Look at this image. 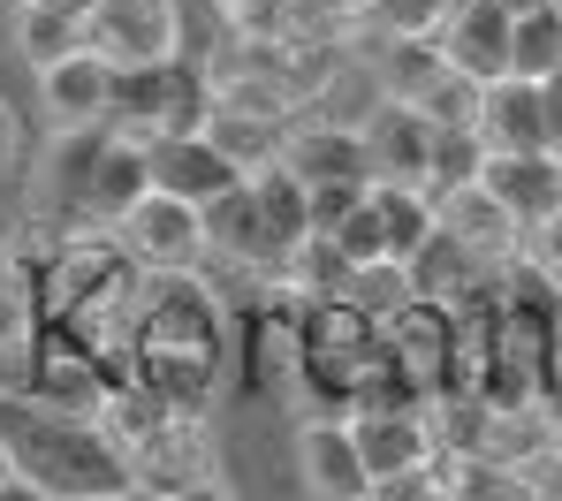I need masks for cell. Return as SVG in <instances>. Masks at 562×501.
<instances>
[{
  "label": "cell",
  "instance_id": "cell-1",
  "mask_svg": "<svg viewBox=\"0 0 562 501\" xmlns=\"http://www.w3.org/2000/svg\"><path fill=\"white\" fill-rule=\"evenodd\" d=\"M228 311L198 274H145L137 311V380H153L176 410H205L228 380Z\"/></svg>",
  "mask_w": 562,
  "mask_h": 501
},
{
  "label": "cell",
  "instance_id": "cell-2",
  "mask_svg": "<svg viewBox=\"0 0 562 501\" xmlns=\"http://www.w3.org/2000/svg\"><path fill=\"white\" fill-rule=\"evenodd\" d=\"M0 448H8L15 479H31L54 501H114L137 479L99 418L54 410V402H8L0 410Z\"/></svg>",
  "mask_w": 562,
  "mask_h": 501
},
{
  "label": "cell",
  "instance_id": "cell-3",
  "mask_svg": "<svg viewBox=\"0 0 562 501\" xmlns=\"http://www.w3.org/2000/svg\"><path fill=\"white\" fill-rule=\"evenodd\" d=\"M296 365H304L312 388L342 396V410H350V396L373 388L380 373H387V334H380V319L350 289L342 297H319V304L296 311Z\"/></svg>",
  "mask_w": 562,
  "mask_h": 501
},
{
  "label": "cell",
  "instance_id": "cell-4",
  "mask_svg": "<svg viewBox=\"0 0 562 501\" xmlns=\"http://www.w3.org/2000/svg\"><path fill=\"white\" fill-rule=\"evenodd\" d=\"M205 114V84H190L183 61H145V69H114V114L106 129L130 145H153L168 129H190Z\"/></svg>",
  "mask_w": 562,
  "mask_h": 501
},
{
  "label": "cell",
  "instance_id": "cell-5",
  "mask_svg": "<svg viewBox=\"0 0 562 501\" xmlns=\"http://www.w3.org/2000/svg\"><path fill=\"white\" fill-rule=\"evenodd\" d=\"M106 236L130 251L137 274H198V266H205V213L183 205V198H168V191H145Z\"/></svg>",
  "mask_w": 562,
  "mask_h": 501
},
{
  "label": "cell",
  "instance_id": "cell-6",
  "mask_svg": "<svg viewBox=\"0 0 562 501\" xmlns=\"http://www.w3.org/2000/svg\"><path fill=\"white\" fill-rule=\"evenodd\" d=\"M479 145L486 152H562L555 84H532V77L479 84Z\"/></svg>",
  "mask_w": 562,
  "mask_h": 501
},
{
  "label": "cell",
  "instance_id": "cell-7",
  "mask_svg": "<svg viewBox=\"0 0 562 501\" xmlns=\"http://www.w3.org/2000/svg\"><path fill=\"white\" fill-rule=\"evenodd\" d=\"M296 479H304L312 501H373L380 494L342 410H304L296 418Z\"/></svg>",
  "mask_w": 562,
  "mask_h": 501
},
{
  "label": "cell",
  "instance_id": "cell-8",
  "mask_svg": "<svg viewBox=\"0 0 562 501\" xmlns=\"http://www.w3.org/2000/svg\"><path fill=\"white\" fill-rule=\"evenodd\" d=\"M92 46L114 69L176 61L183 54V0H106L92 15Z\"/></svg>",
  "mask_w": 562,
  "mask_h": 501
},
{
  "label": "cell",
  "instance_id": "cell-9",
  "mask_svg": "<svg viewBox=\"0 0 562 501\" xmlns=\"http://www.w3.org/2000/svg\"><path fill=\"white\" fill-rule=\"evenodd\" d=\"M145 160H153V191L198 205V213L244 183V168H236V160L198 129V122H190V129H168V137H153V145H145Z\"/></svg>",
  "mask_w": 562,
  "mask_h": 501
},
{
  "label": "cell",
  "instance_id": "cell-10",
  "mask_svg": "<svg viewBox=\"0 0 562 501\" xmlns=\"http://www.w3.org/2000/svg\"><path fill=\"white\" fill-rule=\"evenodd\" d=\"M38 114H46L61 137H99L106 114H114V61H106L99 46H85V54L38 69Z\"/></svg>",
  "mask_w": 562,
  "mask_h": 501
},
{
  "label": "cell",
  "instance_id": "cell-11",
  "mask_svg": "<svg viewBox=\"0 0 562 501\" xmlns=\"http://www.w3.org/2000/svg\"><path fill=\"white\" fill-rule=\"evenodd\" d=\"M366 168L373 183H395V191H426V168H434V122L403 100H380L366 114Z\"/></svg>",
  "mask_w": 562,
  "mask_h": 501
},
{
  "label": "cell",
  "instance_id": "cell-12",
  "mask_svg": "<svg viewBox=\"0 0 562 501\" xmlns=\"http://www.w3.org/2000/svg\"><path fill=\"white\" fill-rule=\"evenodd\" d=\"M281 168H289L304 191H327V183H373L366 137L342 129V122H319V114H304V122L281 129Z\"/></svg>",
  "mask_w": 562,
  "mask_h": 501
},
{
  "label": "cell",
  "instance_id": "cell-13",
  "mask_svg": "<svg viewBox=\"0 0 562 501\" xmlns=\"http://www.w3.org/2000/svg\"><path fill=\"white\" fill-rule=\"evenodd\" d=\"M479 191L532 236L548 213H562V152H486Z\"/></svg>",
  "mask_w": 562,
  "mask_h": 501
},
{
  "label": "cell",
  "instance_id": "cell-14",
  "mask_svg": "<svg viewBox=\"0 0 562 501\" xmlns=\"http://www.w3.org/2000/svg\"><path fill=\"white\" fill-rule=\"evenodd\" d=\"M509 38H517V15L502 8V0H464L449 23H441V61L471 77V84H494V77H509Z\"/></svg>",
  "mask_w": 562,
  "mask_h": 501
},
{
  "label": "cell",
  "instance_id": "cell-15",
  "mask_svg": "<svg viewBox=\"0 0 562 501\" xmlns=\"http://www.w3.org/2000/svg\"><path fill=\"white\" fill-rule=\"evenodd\" d=\"M46 304H38V274H23L15 259H0V396L31 388L38 373V342H46Z\"/></svg>",
  "mask_w": 562,
  "mask_h": 501
},
{
  "label": "cell",
  "instance_id": "cell-16",
  "mask_svg": "<svg viewBox=\"0 0 562 501\" xmlns=\"http://www.w3.org/2000/svg\"><path fill=\"white\" fill-rule=\"evenodd\" d=\"M153 191V160H145V145H130V137H114V129H99L92 137V160H85V213H92L99 228H114L130 205Z\"/></svg>",
  "mask_w": 562,
  "mask_h": 501
},
{
  "label": "cell",
  "instance_id": "cell-17",
  "mask_svg": "<svg viewBox=\"0 0 562 501\" xmlns=\"http://www.w3.org/2000/svg\"><path fill=\"white\" fill-rule=\"evenodd\" d=\"M434 220H441V236H457L471 259H486V266H517V259H525V228L486 198L479 183H471V191H449V198H434Z\"/></svg>",
  "mask_w": 562,
  "mask_h": 501
},
{
  "label": "cell",
  "instance_id": "cell-18",
  "mask_svg": "<svg viewBox=\"0 0 562 501\" xmlns=\"http://www.w3.org/2000/svg\"><path fill=\"white\" fill-rule=\"evenodd\" d=\"M251 183V205H259V236H267V251H274V274L312 243V191L281 168V160H267L259 175H244Z\"/></svg>",
  "mask_w": 562,
  "mask_h": 501
},
{
  "label": "cell",
  "instance_id": "cell-19",
  "mask_svg": "<svg viewBox=\"0 0 562 501\" xmlns=\"http://www.w3.org/2000/svg\"><path fill=\"white\" fill-rule=\"evenodd\" d=\"M145 487H160V494H176V487H198V479H221V464H213V441H205V425H198V410H176L168 418V433L153 441V448H137V464H130Z\"/></svg>",
  "mask_w": 562,
  "mask_h": 501
},
{
  "label": "cell",
  "instance_id": "cell-20",
  "mask_svg": "<svg viewBox=\"0 0 562 501\" xmlns=\"http://www.w3.org/2000/svg\"><path fill=\"white\" fill-rule=\"evenodd\" d=\"M205 259H228L244 274H274V251L259 236V205H251V183H236L228 198L205 205Z\"/></svg>",
  "mask_w": 562,
  "mask_h": 501
},
{
  "label": "cell",
  "instance_id": "cell-21",
  "mask_svg": "<svg viewBox=\"0 0 562 501\" xmlns=\"http://www.w3.org/2000/svg\"><path fill=\"white\" fill-rule=\"evenodd\" d=\"M8 46H15V61L38 77V69H54V61L85 54V46H92V31H85V23H69V15H54L46 0H8Z\"/></svg>",
  "mask_w": 562,
  "mask_h": 501
},
{
  "label": "cell",
  "instance_id": "cell-22",
  "mask_svg": "<svg viewBox=\"0 0 562 501\" xmlns=\"http://www.w3.org/2000/svg\"><path fill=\"white\" fill-rule=\"evenodd\" d=\"M168 418H176V402L160 396L153 380H137V373H122L114 388H106V402H99V425L114 433V448L137 464V448H153L160 433H168Z\"/></svg>",
  "mask_w": 562,
  "mask_h": 501
},
{
  "label": "cell",
  "instance_id": "cell-23",
  "mask_svg": "<svg viewBox=\"0 0 562 501\" xmlns=\"http://www.w3.org/2000/svg\"><path fill=\"white\" fill-rule=\"evenodd\" d=\"M380 100H403V106H426V92L449 77V61H441V46L434 38H380Z\"/></svg>",
  "mask_w": 562,
  "mask_h": 501
},
{
  "label": "cell",
  "instance_id": "cell-24",
  "mask_svg": "<svg viewBox=\"0 0 562 501\" xmlns=\"http://www.w3.org/2000/svg\"><path fill=\"white\" fill-rule=\"evenodd\" d=\"M509 77H532V84H555V77H562V8L517 15V38H509Z\"/></svg>",
  "mask_w": 562,
  "mask_h": 501
},
{
  "label": "cell",
  "instance_id": "cell-25",
  "mask_svg": "<svg viewBox=\"0 0 562 501\" xmlns=\"http://www.w3.org/2000/svg\"><path fill=\"white\" fill-rule=\"evenodd\" d=\"M486 168V145L479 129H434V168H426V198H449V191H471Z\"/></svg>",
  "mask_w": 562,
  "mask_h": 501
},
{
  "label": "cell",
  "instance_id": "cell-26",
  "mask_svg": "<svg viewBox=\"0 0 562 501\" xmlns=\"http://www.w3.org/2000/svg\"><path fill=\"white\" fill-rule=\"evenodd\" d=\"M464 0H373L380 38H441V23L457 15Z\"/></svg>",
  "mask_w": 562,
  "mask_h": 501
},
{
  "label": "cell",
  "instance_id": "cell-27",
  "mask_svg": "<svg viewBox=\"0 0 562 501\" xmlns=\"http://www.w3.org/2000/svg\"><path fill=\"white\" fill-rule=\"evenodd\" d=\"M418 114H426L434 129H479V84L449 69V77H441V84L426 92V106H418Z\"/></svg>",
  "mask_w": 562,
  "mask_h": 501
},
{
  "label": "cell",
  "instance_id": "cell-28",
  "mask_svg": "<svg viewBox=\"0 0 562 501\" xmlns=\"http://www.w3.org/2000/svg\"><path fill=\"white\" fill-rule=\"evenodd\" d=\"M366 191H373V183H327V191H312V236H335V228L366 205Z\"/></svg>",
  "mask_w": 562,
  "mask_h": 501
},
{
  "label": "cell",
  "instance_id": "cell-29",
  "mask_svg": "<svg viewBox=\"0 0 562 501\" xmlns=\"http://www.w3.org/2000/svg\"><path fill=\"white\" fill-rule=\"evenodd\" d=\"M168 501H244V494H236L228 479H198V487H176Z\"/></svg>",
  "mask_w": 562,
  "mask_h": 501
},
{
  "label": "cell",
  "instance_id": "cell-30",
  "mask_svg": "<svg viewBox=\"0 0 562 501\" xmlns=\"http://www.w3.org/2000/svg\"><path fill=\"white\" fill-rule=\"evenodd\" d=\"M15 145H23V129H15V106L0 100V168H8V160H15Z\"/></svg>",
  "mask_w": 562,
  "mask_h": 501
},
{
  "label": "cell",
  "instance_id": "cell-31",
  "mask_svg": "<svg viewBox=\"0 0 562 501\" xmlns=\"http://www.w3.org/2000/svg\"><path fill=\"white\" fill-rule=\"evenodd\" d=\"M46 8H54V15H69V23H85V31H92V15H99V8H106V0H46Z\"/></svg>",
  "mask_w": 562,
  "mask_h": 501
},
{
  "label": "cell",
  "instance_id": "cell-32",
  "mask_svg": "<svg viewBox=\"0 0 562 501\" xmlns=\"http://www.w3.org/2000/svg\"><path fill=\"white\" fill-rule=\"evenodd\" d=\"M0 501H54V494H38L31 479H8V487H0Z\"/></svg>",
  "mask_w": 562,
  "mask_h": 501
},
{
  "label": "cell",
  "instance_id": "cell-33",
  "mask_svg": "<svg viewBox=\"0 0 562 501\" xmlns=\"http://www.w3.org/2000/svg\"><path fill=\"white\" fill-rule=\"evenodd\" d=\"M114 501H168V494H160V487H145V479H130V487H122Z\"/></svg>",
  "mask_w": 562,
  "mask_h": 501
},
{
  "label": "cell",
  "instance_id": "cell-34",
  "mask_svg": "<svg viewBox=\"0 0 562 501\" xmlns=\"http://www.w3.org/2000/svg\"><path fill=\"white\" fill-rule=\"evenodd\" d=\"M509 15H540V8H555V0H502Z\"/></svg>",
  "mask_w": 562,
  "mask_h": 501
},
{
  "label": "cell",
  "instance_id": "cell-35",
  "mask_svg": "<svg viewBox=\"0 0 562 501\" xmlns=\"http://www.w3.org/2000/svg\"><path fill=\"white\" fill-rule=\"evenodd\" d=\"M8 479H15V464H8V448H0V487H8Z\"/></svg>",
  "mask_w": 562,
  "mask_h": 501
},
{
  "label": "cell",
  "instance_id": "cell-36",
  "mask_svg": "<svg viewBox=\"0 0 562 501\" xmlns=\"http://www.w3.org/2000/svg\"><path fill=\"white\" fill-rule=\"evenodd\" d=\"M418 501H464V494H418Z\"/></svg>",
  "mask_w": 562,
  "mask_h": 501
},
{
  "label": "cell",
  "instance_id": "cell-37",
  "mask_svg": "<svg viewBox=\"0 0 562 501\" xmlns=\"http://www.w3.org/2000/svg\"><path fill=\"white\" fill-rule=\"evenodd\" d=\"M555 114H562V77H555Z\"/></svg>",
  "mask_w": 562,
  "mask_h": 501
},
{
  "label": "cell",
  "instance_id": "cell-38",
  "mask_svg": "<svg viewBox=\"0 0 562 501\" xmlns=\"http://www.w3.org/2000/svg\"><path fill=\"white\" fill-rule=\"evenodd\" d=\"M373 501H395V494H373Z\"/></svg>",
  "mask_w": 562,
  "mask_h": 501
},
{
  "label": "cell",
  "instance_id": "cell-39",
  "mask_svg": "<svg viewBox=\"0 0 562 501\" xmlns=\"http://www.w3.org/2000/svg\"><path fill=\"white\" fill-rule=\"evenodd\" d=\"M555 8H562V0H555Z\"/></svg>",
  "mask_w": 562,
  "mask_h": 501
}]
</instances>
